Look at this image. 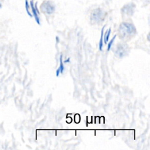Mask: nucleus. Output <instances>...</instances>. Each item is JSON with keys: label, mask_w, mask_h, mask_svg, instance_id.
Returning <instances> with one entry per match:
<instances>
[{"label": "nucleus", "mask_w": 150, "mask_h": 150, "mask_svg": "<svg viewBox=\"0 0 150 150\" xmlns=\"http://www.w3.org/2000/svg\"><path fill=\"white\" fill-rule=\"evenodd\" d=\"M119 32L120 34L121 35V37L125 38L135 34L136 29L132 24L124 22L121 24L119 28Z\"/></svg>", "instance_id": "nucleus-1"}, {"label": "nucleus", "mask_w": 150, "mask_h": 150, "mask_svg": "<svg viewBox=\"0 0 150 150\" xmlns=\"http://www.w3.org/2000/svg\"><path fill=\"white\" fill-rule=\"evenodd\" d=\"M106 15V13L101 8L94 9L90 15V20L93 23H99L102 22Z\"/></svg>", "instance_id": "nucleus-2"}, {"label": "nucleus", "mask_w": 150, "mask_h": 150, "mask_svg": "<svg viewBox=\"0 0 150 150\" xmlns=\"http://www.w3.org/2000/svg\"><path fill=\"white\" fill-rule=\"evenodd\" d=\"M40 11L46 14H51L55 10V5L50 1H45L40 6Z\"/></svg>", "instance_id": "nucleus-3"}, {"label": "nucleus", "mask_w": 150, "mask_h": 150, "mask_svg": "<svg viewBox=\"0 0 150 150\" xmlns=\"http://www.w3.org/2000/svg\"><path fill=\"white\" fill-rule=\"evenodd\" d=\"M135 5L133 3H129L125 5L122 9L121 11L128 15H132V13H134V9H135Z\"/></svg>", "instance_id": "nucleus-4"}, {"label": "nucleus", "mask_w": 150, "mask_h": 150, "mask_svg": "<svg viewBox=\"0 0 150 150\" xmlns=\"http://www.w3.org/2000/svg\"><path fill=\"white\" fill-rule=\"evenodd\" d=\"M127 46L126 45L123 44H119L117 47V53L120 57H123L127 53Z\"/></svg>", "instance_id": "nucleus-5"}, {"label": "nucleus", "mask_w": 150, "mask_h": 150, "mask_svg": "<svg viewBox=\"0 0 150 150\" xmlns=\"http://www.w3.org/2000/svg\"><path fill=\"white\" fill-rule=\"evenodd\" d=\"M30 7H31V9H32V13L35 18V20L37 22V23L38 24H40V20H39V18L38 16V14H39V12H38V10L37 9V8H36V4H35V6L33 5V1H30Z\"/></svg>", "instance_id": "nucleus-6"}, {"label": "nucleus", "mask_w": 150, "mask_h": 150, "mask_svg": "<svg viewBox=\"0 0 150 150\" xmlns=\"http://www.w3.org/2000/svg\"><path fill=\"white\" fill-rule=\"evenodd\" d=\"M64 70V67L63 63V61H62V56H60V65H59V68L56 70V76H58L60 73H61V74L63 73Z\"/></svg>", "instance_id": "nucleus-7"}, {"label": "nucleus", "mask_w": 150, "mask_h": 150, "mask_svg": "<svg viewBox=\"0 0 150 150\" xmlns=\"http://www.w3.org/2000/svg\"><path fill=\"white\" fill-rule=\"evenodd\" d=\"M104 26L101 29V37L99 42V49L100 50H102L103 47V34H104Z\"/></svg>", "instance_id": "nucleus-8"}, {"label": "nucleus", "mask_w": 150, "mask_h": 150, "mask_svg": "<svg viewBox=\"0 0 150 150\" xmlns=\"http://www.w3.org/2000/svg\"><path fill=\"white\" fill-rule=\"evenodd\" d=\"M110 33H111V29L110 28L108 30H106V32L104 35V42L105 44H106L107 43V42L108 41Z\"/></svg>", "instance_id": "nucleus-9"}, {"label": "nucleus", "mask_w": 150, "mask_h": 150, "mask_svg": "<svg viewBox=\"0 0 150 150\" xmlns=\"http://www.w3.org/2000/svg\"><path fill=\"white\" fill-rule=\"evenodd\" d=\"M115 38H116V35H115V36L111 39V40L110 41V42H108V46H107V51H109V50H110V49H111V46H112V43H114V41Z\"/></svg>", "instance_id": "nucleus-10"}, {"label": "nucleus", "mask_w": 150, "mask_h": 150, "mask_svg": "<svg viewBox=\"0 0 150 150\" xmlns=\"http://www.w3.org/2000/svg\"><path fill=\"white\" fill-rule=\"evenodd\" d=\"M25 6H26V11H27L28 15H29L30 16H32V15H31V13H30V12L29 11V9H28V8H29V5H28V1H27V0H25Z\"/></svg>", "instance_id": "nucleus-11"}, {"label": "nucleus", "mask_w": 150, "mask_h": 150, "mask_svg": "<svg viewBox=\"0 0 150 150\" xmlns=\"http://www.w3.org/2000/svg\"><path fill=\"white\" fill-rule=\"evenodd\" d=\"M69 59H67V60H64V63H66V62H69Z\"/></svg>", "instance_id": "nucleus-12"}]
</instances>
